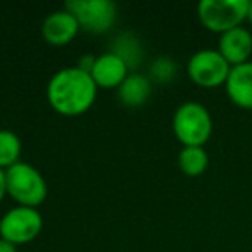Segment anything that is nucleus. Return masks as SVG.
<instances>
[{"mask_svg": "<svg viewBox=\"0 0 252 252\" xmlns=\"http://www.w3.org/2000/svg\"><path fill=\"white\" fill-rule=\"evenodd\" d=\"M187 71H189V76L199 87L216 88L220 85L226 83L231 66L221 56L220 50L200 49L190 56L189 64H187Z\"/></svg>", "mask_w": 252, "mask_h": 252, "instance_id": "nucleus-5", "label": "nucleus"}, {"mask_svg": "<svg viewBox=\"0 0 252 252\" xmlns=\"http://www.w3.org/2000/svg\"><path fill=\"white\" fill-rule=\"evenodd\" d=\"M247 21L252 25V0H249V9H247Z\"/></svg>", "mask_w": 252, "mask_h": 252, "instance_id": "nucleus-19", "label": "nucleus"}, {"mask_svg": "<svg viewBox=\"0 0 252 252\" xmlns=\"http://www.w3.org/2000/svg\"><path fill=\"white\" fill-rule=\"evenodd\" d=\"M5 193H7V187H5V169L0 168V200L4 199Z\"/></svg>", "mask_w": 252, "mask_h": 252, "instance_id": "nucleus-18", "label": "nucleus"}, {"mask_svg": "<svg viewBox=\"0 0 252 252\" xmlns=\"http://www.w3.org/2000/svg\"><path fill=\"white\" fill-rule=\"evenodd\" d=\"M207 164H209V156L202 145H183L178 154V166L183 173L197 176L206 171Z\"/></svg>", "mask_w": 252, "mask_h": 252, "instance_id": "nucleus-13", "label": "nucleus"}, {"mask_svg": "<svg viewBox=\"0 0 252 252\" xmlns=\"http://www.w3.org/2000/svg\"><path fill=\"white\" fill-rule=\"evenodd\" d=\"M97 97V83L88 71L78 66L61 67L47 85V98L57 112L76 116L85 112Z\"/></svg>", "mask_w": 252, "mask_h": 252, "instance_id": "nucleus-1", "label": "nucleus"}, {"mask_svg": "<svg viewBox=\"0 0 252 252\" xmlns=\"http://www.w3.org/2000/svg\"><path fill=\"white\" fill-rule=\"evenodd\" d=\"M152 92L151 78L138 71H131L118 87V97L126 105H142Z\"/></svg>", "mask_w": 252, "mask_h": 252, "instance_id": "nucleus-12", "label": "nucleus"}, {"mask_svg": "<svg viewBox=\"0 0 252 252\" xmlns=\"http://www.w3.org/2000/svg\"><path fill=\"white\" fill-rule=\"evenodd\" d=\"M43 218L36 207L16 206L0 218V237L12 244H25L40 233Z\"/></svg>", "mask_w": 252, "mask_h": 252, "instance_id": "nucleus-6", "label": "nucleus"}, {"mask_svg": "<svg viewBox=\"0 0 252 252\" xmlns=\"http://www.w3.org/2000/svg\"><path fill=\"white\" fill-rule=\"evenodd\" d=\"M128 73H130L128 64L114 52H104L95 57L94 67L90 71L97 87L104 88H118L128 76Z\"/></svg>", "mask_w": 252, "mask_h": 252, "instance_id": "nucleus-9", "label": "nucleus"}, {"mask_svg": "<svg viewBox=\"0 0 252 252\" xmlns=\"http://www.w3.org/2000/svg\"><path fill=\"white\" fill-rule=\"evenodd\" d=\"M0 252H18V249H16V244L0 237Z\"/></svg>", "mask_w": 252, "mask_h": 252, "instance_id": "nucleus-17", "label": "nucleus"}, {"mask_svg": "<svg viewBox=\"0 0 252 252\" xmlns=\"http://www.w3.org/2000/svg\"><path fill=\"white\" fill-rule=\"evenodd\" d=\"M173 130L183 145H202L213 133V118L200 102L189 100L178 105L173 114Z\"/></svg>", "mask_w": 252, "mask_h": 252, "instance_id": "nucleus-2", "label": "nucleus"}, {"mask_svg": "<svg viewBox=\"0 0 252 252\" xmlns=\"http://www.w3.org/2000/svg\"><path fill=\"white\" fill-rule=\"evenodd\" d=\"M220 54L228 61L230 66H238L249 61L252 56V33L244 26H237L233 30L220 35Z\"/></svg>", "mask_w": 252, "mask_h": 252, "instance_id": "nucleus-10", "label": "nucleus"}, {"mask_svg": "<svg viewBox=\"0 0 252 252\" xmlns=\"http://www.w3.org/2000/svg\"><path fill=\"white\" fill-rule=\"evenodd\" d=\"M78 30H80V23L76 16L66 7L47 14L42 23L43 38L52 45H64L71 42L76 36Z\"/></svg>", "mask_w": 252, "mask_h": 252, "instance_id": "nucleus-8", "label": "nucleus"}, {"mask_svg": "<svg viewBox=\"0 0 252 252\" xmlns=\"http://www.w3.org/2000/svg\"><path fill=\"white\" fill-rule=\"evenodd\" d=\"M175 73H176V66H175V63H173L171 57L159 56V57H156V59L152 61V64H151V76L154 78V80L168 83V81L173 80Z\"/></svg>", "mask_w": 252, "mask_h": 252, "instance_id": "nucleus-16", "label": "nucleus"}, {"mask_svg": "<svg viewBox=\"0 0 252 252\" xmlns=\"http://www.w3.org/2000/svg\"><path fill=\"white\" fill-rule=\"evenodd\" d=\"M224 87L233 104L244 109H252V61L231 66Z\"/></svg>", "mask_w": 252, "mask_h": 252, "instance_id": "nucleus-11", "label": "nucleus"}, {"mask_svg": "<svg viewBox=\"0 0 252 252\" xmlns=\"http://www.w3.org/2000/svg\"><path fill=\"white\" fill-rule=\"evenodd\" d=\"M5 187L21 206H38L45 200L49 187L43 175L33 164L18 161L5 169Z\"/></svg>", "mask_w": 252, "mask_h": 252, "instance_id": "nucleus-3", "label": "nucleus"}, {"mask_svg": "<svg viewBox=\"0 0 252 252\" xmlns=\"http://www.w3.org/2000/svg\"><path fill=\"white\" fill-rule=\"evenodd\" d=\"M21 154V138L12 130L2 128L0 130V168L7 169L19 161Z\"/></svg>", "mask_w": 252, "mask_h": 252, "instance_id": "nucleus-14", "label": "nucleus"}, {"mask_svg": "<svg viewBox=\"0 0 252 252\" xmlns=\"http://www.w3.org/2000/svg\"><path fill=\"white\" fill-rule=\"evenodd\" d=\"M249 0H200L197 12L207 30L224 33L247 19Z\"/></svg>", "mask_w": 252, "mask_h": 252, "instance_id": "nucleus-4", "label": "nucleus"}, {"mask_svg": "<svg viewBox=\"0 0 252 252\" xmlns=\"http://www.w3.org/2000/svg\"><path fill=\"white\" fill-rule=\"evenodd\" d=\"M118 42L119 43H116L114 50H111V52L118 54V56L128 64V67H131L135 64V56H137V59H140V56H142L140 43L131 35H121Z\"/></svg>", "mask_w": 252, "mask_h": 252, "instance_id": "nucleus-15", "label": "nucleus"}, {"mask_svg": "<svg viewBox=\"0 0 252 252\" xmlns=\"http://www.w3.org/2000/svg\"><path fill=\"white\" fill-rule=\"evenodd\" d=\"M64 7L76 16L80 28L105 33L118 19V5L112 0H67Z\"/></svg>", "mask_w": 252, "mask_h": 252, "instance_id": "nucleus-7", "label": "nucleus"}]
</instances>
